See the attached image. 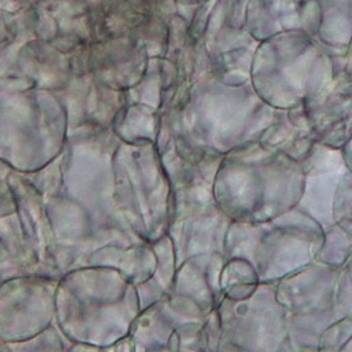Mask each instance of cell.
<instances>
[{"instance_id":"1","label":"cell","mask_w":352,"mask_h":352,"mask_svg":"<svg viewBox=\"0 0 352 352\" xmlns=\"http://www.w3.org/2000/svg\"><path fill=\"white\" fill-rule=\"evenodd\" d=\"M290 341L299 349H318L321 337L352 317V282L345 267L314 262L276 283Z\"/></svg>"},{"instance_id":"2","label":"cell","mask_w":352,"mask_h":352,"mask_svg":"<svg viewBox=\"0 0 352 352\" xmlns=\"http://www.w3.org/2000/svg\"><path fill=\"white\" fill-rule=\"evenodd\" d=\"M247 228L251 236H230L240 239L231 254L250 263L259 283H278L317 262L326 237L318 223Z\"/></svg>"},{"instance_id":"3","label":"cell","mask_w":352,"mask_h":352,"mask_svg":"<svg viewBox=\"0 0 352 352\" xmlns=\"http://www.w3.org/2000/svg\"><path fill=\"white\" fill-rule=\"evenodd\" d=\"M224 334L234 352H287L290 341L283 306L276 296V283H258L251 295L221 305Z\"/></svg>"},{"instance_id":"4","label":"cell","mask_w":352,"mask_h":352,"mask_svg":"<svg viewBox=\"0 0 352 352\" xmlns=\"http://www.w3.org/2000/svg\"><path fill=\"white\" fill-rule=\"evenodd\" d=\"M318 352H352V317H348L321 337Z\"/></svg>"}]
</instances>
